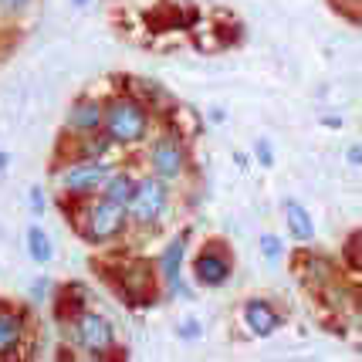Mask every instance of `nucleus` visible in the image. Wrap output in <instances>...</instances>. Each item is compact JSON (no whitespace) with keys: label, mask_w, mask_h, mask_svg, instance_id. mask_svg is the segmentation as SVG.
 <instances>
[{"label":"nucleus","mask_w":362,"mask_h":362,"mask_svg":"<svg viewBox=\"0 0 362 362\" xmlns=\"http://www.w3.org/2000/svg\"><path fill=\"white\" fill-rule=\"evenodd\" d=\"M153 129V112L142 105L136 95H112L102 102V132L115 142V149H129L149 139Z\"/></svg>","instance_id":"nucleus-1"},{"label":"nucleus","mask_w":362,"mask_h":362,"mask_svg":"<svg viewBox=\"0 0 362 362\" xmlns=\"http://www.w3.org/2000/svg\"><path fill=\"white\" fill-rule=\"evenodd\" d=\"M75 204V214H71V223L88 244L102 247V244H112L129 230V214L122 204H112L105 197H85V200H71Z\"/></svg>","instance_id":"nucleus-2"},{"label":"nucleus","mask_w":362,"mask_h":362,"mask_svg":"<svg viewBox=\"0 0 362 362\" xmlns=\"http://www.w3.org/2000/svg\"><path fill=\"white\" fill-rule=\"evenodd\" d=\"M64 332L71 335V342L88 356V359H112L119 356V335H115V325L102 312H92L81 305L78 312L68 315V325Z\"/></svg>","instance_id":"nucleus-3"},{"label":"nucleus","mask_w":362,"mask_h":362,"mask_svg":"<svg viewBox=\"0 0 362 362\" xmlns=\"http://www.w3.org/2000/svg\"><path fill=\"white\" fill-rule=\"evenodd\" d=\"M170 210V183H163L159 176H139L132 183V193L126 200V214H129V227H156Z\"/></svg>","instance_id":"nucleus-4"},{"label":"nucleus","mask_w":362,"mask_h":362,"mask_svg":"<svg viewBox=\"0 0 362 362\" xmlns=\"http://www.w3.org/2000/svg\"><path fill=\"white\" fill-rule=\"evenodd\" d=\"M105 173H109L105 159H71L54 170V187L62 193V200H85L98 193Z\"/></svg>","instance_id":"nucleus-5"},{"label":"nucleus","mask_w":362,"mask_h":362,"mask_svg":"<svg viewBox=\"0 0 362 362\" xmlns=\"http://www.w3.org/2000/svg\"><path fill=\"white\" fill-rule=\"evenodd\" d=\"M146 159H149V173L159 176L163 183H176V180H183L189 173V149L176 132L156 136Z\"/></svg>","instance_id":"nucleus-6"},{"label":"nucleus","mask_w":362,"mask_h":362,"mask_svg":"<svg viewBox=\"0 0 362 362\" xmlns=\"http://www.w3.org/2000/svg\"><path fill=\"white\" fill-rule=\"evenodd\" d=\"M234 274V251H227L223 240L204 244L193 257V281L200 288H223Z\"/></svg>","instance_id":"nucleus-7"},{"label":"nucleus","mask_w":362,"mask_h":362,"mask_svg":"<svg viewBox=\"0 0 362 362\" xmlns=\"http://www.w3.org/2000/svg\"><path fill=\"white\" fill-rule=\"evenodd\" d=\"M28 325L31 315L21 305H0V359H11L21 352L24 339H28Z\"/></svg>","instance_id":"nucleus-8"},{"label":"nucleus","mask_w":362,"mask_h":362,"mask_svg":"<svg viewBox=\"0 0 362 362\" xmlns=\"http://www.w3.org/2000/svg\"><path fill=\"white\" fill-rule=\"evenodd\" d=\"M64 132H68L71 139L102 132V98H95V95H78V98L71 102L68 115H64Z\"/></svg>","instance_id":"nucleus-9"},{"label":"nucleus","mask_w":362,"mask_h":362,"mask_svg":"<svg viewBox=\"0 0 362 362\" xmlns=\"http://www.w3.org/2000/svg\"><path fill=\"white\" fill-rule=\"evenodd\" d=\"M240 318H244V325L251 332L254 339H268L274 332L281 329V312L271 305L268 298H247L240 305Z\"/></svg>","instance_id":"nucleus-10"},{"label":"nucleus","mask_w":362,"mask_h":362,"mask_svg":"<svg viewBox=\"0 0 362 362\" xmlns=\"http://www.w3.org/2000/svg\"><path fill=\"white\" fill-rule=\"evenodd\" d=\"M187 240H189V230H180V234L166 244V251L159 254V274H163V281H166V288H170L173 295H183V298H189V291H183V281H180V268H183Z\"/></svg>","instance_id":"nucleus-11"},{"label":"nucleus","mask_w":362,"mask_h":362,"mask_svg":"<svg viewBox=\"0 0 362 362\" xmlns=\"http://www.w3.org/2000/svg\"><path fill=\"white\" fill-rule=\"evenodd\" d=\"M281 210H284V223H288V234L295 237L298 244H312V240H315V221H312V214L305 210V204H298L295 197H288Z\"/></svg>","instance_id":"nucleus-12"},{"label":"nucleus","mask_w":362,"mask_h":362,"mask_svg":"<svg viewBox=\"0 0 362 362\" xmlns=\"http://www.w3.org/2000/svg\"><path fill=\"white\" fill-rule=\"evenodd\" d=\"M132 183H136V176L129 173V170H109L105 180H102V187H98V197H105L112 204L126 206L129 193H132Z\"/></svg>","instance_id":"nucleus-13"},{"label":"nucleus","mask_w":362,"mask_h":362,"mask_svg":"<svg viewBox=\"0 0 362 362\" xmlns=\"http://www.w3.org/2000/svg\"><path fill=\"white\" fill-rule=\"evenodd\" d=\"M109 153H115V142L105 132H92L75 139V159H105Z\"/></svg>","instance_id":"nucleus-14"},{"label":"nucleus","mask_w":362,"mask_h":362,"mask_svg":"<svg viewBox=\"0 0 362 362\" xmlns=\"http://www.w3.org/2000/svg\"><path fill=\"white\" fill-rule=\"evenodd\" d=\"M28 254H31V261H37V264H47V261L54 257V240H51L47 230H41L37 223L28 227Z\"/></svg>","instance_id":"nucleus-15"},{"label":"nucleus","mask_w":362,"mask_h":362,"mask_svg":"<svg viewBox=\"0 0 362 362\" xmlns=\"http://www.w3.org/2000/svg\"><path fill=\"white\" fill-rule=\"evenodd\" d=\"M257 247H261V254L268 257L271 264L284 257V244H281V240H278L274 234H261V237H257Z\"/></svg>","instance_id":"nucleus-16"},{"label":"nucleus","mask_w":362,"mask_h":362,"mask_svg":"<svg viewBox=\"0 0 362 362\" xmlns=\"http://www.w3.org/2000/svg\"><path fill=\"white\" fill-rule=\"evenodd\" d=\"M28 200H31V204H28V206H31V214H34V217H41V214H45V206H47L45 189L37 187V183H34V187L28 189Z\"/></svg>","instance_id":"nucleus-17"},{"label":"nucleus","mask_w":362,"mask_h":362,"mask_svg":"<svg viewBox=\"0 0 362 362\" xmlns=\"http://www.w3.org/2000/svg\"><path fill=\"white\" fill-rule=\"evenodd\" d=\"M254 156L261 166H274V153H271V142L268 139H257L254 142Z\"/></svg>","instance_id":"nucleus-18"},{"label":"nucleus","mask_w":362,"mask_h":362,"mask_svg":"<svg viewBox=\"0 0 362 362\" xmlns=\"http://www.w3.org/2000/svg\"><path fill=\"white\" fill-rule=\"evenodd\" d=\"M176 332H180V335H183V339H187V342H193V339H200V325H197V322H193V318H183V322H180V325H176Z\"/></svg>","instance_id":"nucleus-19"},{"label":"nucleus","mask_w":362,"mask_h":362,"mask_svg":"<svg viewBox=\"0 0 362 362\" xmlns=\"http://www.w3.org/2000/svg\"><path fill=\"white\" fill-rule=\"evenodd\" d=\"M31 0H0V14H24Z\"/></svg>","instance_id":"nucleus-20"},{"label":"nucleus","mask_w":362,"mask_h":362,"mask_svg":"<svg viewBox=\"0 0 362 362\" xmlns=\"http://www.w3.org/2000/svg\"><path fill=\"white\" fill-rule=\"evenodd\" d=\"M356 247H359V237L352 234L349 237V268H359V254H356Z\"/></svg>","instance_id":"nucleus-21"},{"label":"nucleus","mask_w":362,"mask_h":362,"mask_svg":"<svg viewBox=\"0 0 362 362\" xmlns=\"http://www.w3.org/2000/svg\"><path fill=\"white\" fill-rule=\"evenodd\" d=\"M359 149H362L359 142H352V146H349L346 156H349V163H352V166H359V163H362V153H359Z\"/></svg>","instance_id":"nucleus-22"},{"label":"nucleus","mask_w":362,"mask_h":362,"mask_svg":"<svg viewBox=\"0 0 362 362\" xmlns=\"http://www.w3.org/2000/svg\"><path fill=\"white\" fill-rule=\"evenodd\" d=\"M7 166H11V156H7V153H4V149H0V176L7 173Z\"/></svg>","instance_id":"nucleus-23"},{"label":"nucleus","mask_w":362,"mask_h":362,"mask_svg":"<svg viewBox=\"0 0 362 362\" xmlns=\"http://www.w3.org/2000/svg\"><path fill=\"white\" fill-rule=\"evenodd\" d=\"M325 126H329V129H342V119H335V115H329V119H325Z\"/></svg>","instance_id":"nucleus-24"},{"label":"nucleus","mask_w":362,"mask_h":362,"mask_svg":"<svg viewBox=\"0 0 362 362\" xmlns=\"http://www.w3.org/2000/svg\"><path fill=\"white\" fill-rule=\"evenodd\" d=\"M68 4H71V7H78V11H81V7H88L92 0H68Z\"/></svg>","instance_id":"nucleus-25"}]
</instances>
